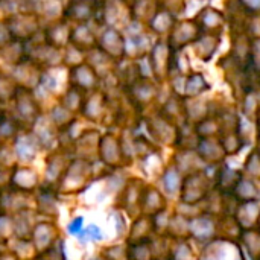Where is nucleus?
I'll use <instances>...</instances> for the list:
<instances>
[{"instance_id":"0eeeda50","label":"nucleus","mask_w":260,"mask_h":260,"mask_svg":"<svg viewBox=\"0 0 260 260\" xmlns=\"http://www.w3.org/2000/svg\"><path fill=\"white\" fill-rule=\"evenodd\" d=\"M18 165H35L37 158L44 154V149L30 129H23L12 142Z\"/></svg>"},{"instance_id":"9b49d317","label":"nucleus","mask_w":260,"mask_h":260,"mask_svg":"<svg viewBox=\"0 0 260 260\" xmlns=\"http://www.w3.org/2000/svg\"><path fill=\"white\" fill-rule=\"evenodd\" d=\"M101 137L102 136L94 128H84L82 133L76 137V140L72 145L73 157L84 158L88 161H98Z\"/></svg>"},{"instance_id":"5701e85b","label":"nucleus","mask_w":260,"mask_h":260,"mask_svg":"<svg viewBox=\"0 0 260 260\" xmlns=\"http://www.w3.org/2000/svg\"><path fill=\"white\" fill-rule=\"evenodd\" d=\"M30 260H67L64 238L56 245H53L52 248H49V250H46L43 253H38L34 259Z\"/></svg>"},{"instance_id":"c756f323","label":"nucleus","mask_w":260,"mask_h":260,"mask_svg":"<svg viewBox=\"0 0 260 260\" xmlns=\"http://www.w3.org/2000/svg\"><path fill=\"white\" fill-rule=\"evenodd\" d=\"M87 260H107V259H104L101 254H98V256H93V257H90V259H87Z\"/></svg>"},{"instance_id":"bb28decb","label":"nucleus","mask_w":260,"mask_h":260,"mask_svg":"<svg viewBox=\"0 0 260 260\" xmlns=\"http://www.w3.org/2000/svg\"><path fill=\"white\" fill-rule=\"evenodd\" d=\"M79 236H82L84 241H85V239H88V241H102V238H104L101 229H99L98 225H94V224L87 225V227L84 229V232H82Z\"/></svg>"},{"instance_id":"aec40b11","label":"nucleus","mask_w":260,"mask_h":260,"mask_svg":"<svg viewBox=\"0 0 260 260\" xmlns=\"http://www.w3.org/2000/svg\"><path fill=\"white\" fill-rule=\"evenodd\" d=\"M18 84L12 78V75L3 69H0V105L8 107L11 105L15 93H17Z\"/></svg>"},{"instance_id":"1a4fd4ad","label":"nucleus","mask_w":260,"mask_h":260,"mask_svg":"<svg viewBox=\"0 0 260 260\" xmlns=\"http://www.w3.org/2000/svg\"><path fill=\"white\" fill-rule=\"evenodd\" d=\"M98 161L110 169H116L123 165L125 152H123V148L117 137H114L113 134H105L101 137Z\"/></svg>"},{"instance_id":"393cba45","label":"nucleus","mask_w":260,"mask_h":260,"mask_svg":"<svg viewBox=\"0 0 260 260\" xmlns=\"http://www.w3.org/2000/svg\"><path fill=\"white\" fill-rule=\"evenodd\" d=\"M99 254L107 260H122L126 259V248H120L117 245L116 247H105Z\"/></svg>"},{"instance_id":"9d476101","label":"nucleus","mask_w":260,"mask_h":260,"mask_svg":"<svg viewBox=\"0 0 260 260\" xmlns=\"http://www.w3.org/2000/svg\"><path fill=\"white\" fill-rule=\"evenodd\" d=\"M34 209V193L21 192L12 186L0 190V212L15 215L21 210Z\"/></svg>"},{"instance_id":"7ed1b4c3","label":"nucleus","mask_w":260,"mask_h":260,"mask_svg":"<svg viewBox=\"0 0 260 260\" xmlns=\"http://www.w3.org/2000/svg\"><path fill=\"white\" fill-rule=\"evenodd\" d=\"M72 160H73V154L67 148L56 146L55 149L47 151L44 154V169L41 172L43 184L56 187V184L59 183L61 177L64 175Z\"/></svg>"},{"instance_id":"2eb2a0df","label":"nucleus","mask_w":260,"mask_h":260,"mask_svg":"<svg viewBox=\"0 0 260 260\" xmlns=\"http://www.w3.org/2000/svg\"><path fill=\"white\" fill-rule=\"evenodd\" d=\"M96 0H69L64 3V18L72 24L90 23L94 15Z\"/></svg>"},{"instance_id":"ddd939ff","label":"nucleus","mask_w":260,"mask_h":260,"mask_svg":"<svg viewBox=\"0 0 260 260\" xmlns=\"http://www.w3.org/2000/svg\"><path fill=\"white\" fill-rule=\"evenodd\" d=\"M70 30H72V23L66 18H59L56 21L43 24L44 41L61 50H64L70 43Z\"/></svg>"},{"instance_id":"f3484780","label":"nucleus","mask_w":260,"mask_h":260,"mask_svg":"<svg viewBox=\"0 0 260 260\" xmlns=\"http://www.w3.org/2000/svg\"><path fill=\"white\" fill-rule=\"evenodd\" d=\"M24 128L15 117L11 108L2 107L0 110V143H12Z\"/></svg>"},{"instance_id":"f257e3e1","label":"nucleus","mask_w":260,"mask_h":260,"mask_svg":"<svg viewBox=\"0 0 260 260\" xmlns=\"http://www.w3.org/2000/svg\"><path fill=\"white\" fill-rule=\"evenodd\" d=\"M94 163L96 161L73 157L64 175L61 177L59 183L55 187L62 200L69 197H76L90 187V184L96 180Z\"/></svg>"},{"instance_id":"6e6552de","label":"nucleus","mask_w":260,"mask_h":260,"mask_svg":"<svg viewBox=\"0 0 260 260\" xmlns=\"http://www.w3.org/2000/svg\"><path fill=\"white\" fill-rule=\"evenodd\" d=\"M9 186L26 193H35L43 186V175L35 165H17L12 169Z\"/></svg>"},{"instance_id":"39448f33","label":"nucleus","mask_w":260,"mask_h":260,"mask_svg":"<svg viewBox=\"0 0 260 260\" xmlns=\"http://www.w3.org/2000/svg\"><path fill=\"white\" fill-rule=\"evenodd\" d=\"M61 239H62V230L58 224V219H38L30 235V242L37 254L52 248Z\"/></svg>"},{"instance_id":"f03ea898","label":"nucleus","mask_w":260,"mask_h":260,"mask_svg":"<svg viewBox=\"0 0 260 260\" xmlns=\"http://www.w3.org/2000/svg\"><path fill=\"white\" fill-rule=\"evenodd\" d=\"M11 110L24 129H29L37 122V119L44 113L34 90L26 87L17 88V93L11 102Z\"/></svg>"},{"instance_id":"a211bd4d","label":"nucleus","mask_w":260,"mask_h":260,"mask_svg":"<svg viewBox=\"0 0 260 260\" xmlns=\"http://www.w3.org/2000/svg\"><path fill=\"white\" fill-rule=\"evenodd\" d=\"M14 216V229H15V233H14V238H18V239H30V235H32V230L35 227V224L38 222V215L35 213L34 209H27V210H21Z\"/></svg>"},{"instance_id":"a878e982","label":"nucleus","mask_w":260,"mask_h":260,"mask_svg":"<svg viewBox=\"0 0 260 260\" xmlns=\"http://www.w3.org/2000/svg\"><path fill=\"white\" fill-rule=\"evenodd\" d=\"M84 229H85V225H84V218H82V216H75V218L69 222V225H67L69 235L76 236V238H79V235L84 232Z\"/></svg>"},{"instance_id":"c85d7f7f","label":"nucleus","mask_w":260,"mask_h":260,"mask_svg":"<svg viewBox=\"0 0 260 260\" xmlns=\"http://www.w3.org/2000/svg\"><path fill=\"white\" fill-rule=\"evenodd\" d=\"M0 260H20L9 248H6V247H3L2 250H0Z\"/></svg>"},{"instance_id":"b1692460","label":"nucleus","mask_w":260,"mask_h":260,"mask_svg":"<svg viewBox=\"0 0 260 260\" xmlns=\"http://www.w3.org/2000/svg\"><path fill=\"white\" fill-rule=\"evenodd\" d=\"M18 165L12 143H0V166L14 169Z\"/></svg>"},{"instance_id":"412c9836","label":"nucleus","mask_w":260,"mask_h":260,"mask_svg":"<svg viewBox=\"0 0 260 260\" xmlns=\"http://www.w3.org/2000/svg\"><path fill=\"white\" fill-rule=\"evenodd\" d=\"M6 248H9L20 260H30L37 256V251H35L30 239H18V238H14L6 245Z\"/></svg>"},{"instance_id":"cd10ccee","label":"nucleus","mask_w":260,"mask_h":260,"mask_svg":"<svg viewBox=\"0 0 260 260\" xmlns=\"http://www.w3.org/2000/svg\"><path fill=\"white\" fill-rule=\"evenodd\" d=\"M11 174H12V169L0 166V190L11 184Z\"/></svg>"},{"instance_id":"4be33fe9","label":"nucleus","mask_w":260,"mask_h":260,"mask_svg":"<svg viewBox=\"0 0 260 260\" xmlns=\"http://www.w3.org/2000/svg\"><path fill=\"white\" fill-rule=\"evenodd\" d=\"M14 216L0 212V245H8L14 239Z\"/></svg>"},{"instance_id":"2f4dec72","label":"nucleus","mask_w":260,"mask_h":260,"mask_svg":"<svg viewBox=\"0 0 260 260\" xmlns=\"http://www.w3.org/2000/svg\"><path fill=\"white\" fill-rule=\"evenodd\" d=\"M0 110H2V105H0Z\"/></svg>"},{"instance_id":"6ab92c4d","label":"nucleus","mask_w":260,"mask_h":260,"mask_svg":"<svg viewBox=\"0 0 260 260\" xmlns=\"http://www.w3.org/2000/svg\"><path fill=\"white\" fill-rule=\"evenodd\" d=\"M0 59L9 67H14L26 59V44L23 41L12 40L0 49Z\"/></svg>"},{"instance_id":"dca6fc26","label":"nucleus","mask_w":260,"mask_h":260,"mask_svg":"<svg viewBox=\"0 0 260 260\" xmlns=\"http://www.w3.org/2000/svg\"><path fill=\"white\" fill-rule=\"evenodd\" d=\"M104 111H105V99H104V94L99 93V91H90L85 94L84 98V102H82V107H81V113L79 116L82 119H85L87 122H101L102 116H104Z\"/></svg>"},{"instance_id":"7c9ffc66","label":"nucleus","mask_w":260,"mask_h":260,"mask_svg":"<svg viewBox=\"0 0 260 260\" xmlns=\"http://www.w3.org/2000/svg\"><path fill=\"white\" fill-rule=\"evenodd\" d=\"M3 2H5V0H0V3H3Z\"/></svg>"},{"instance_id":"423d86ee","label":"nucleus","mask_w":260,"mask_h":260,"mask_svg":"<svg viewBox=\"0 0 260 260\" xmlns=\"http://www.w3.org/2000/svg\"><path fill=\"white\" fill-rule=\"evenodd\" d=\"M61 200L55 187L43 184L34 193V210L40 219H58Z\"/></svg>"},{"instance_id":"f8f14e48","label":"nucleus","mask_w":260,"mask_h":260,"mask_svg":"<svg viewBox=\"0 0 260 260\" xmlns=\"http://www.w3.org/2000/svg\"><path fill=\"white\" fill-rule=\"evenodd\" d=\"M67 72H69V85L70 87H75L84 93H90L98 88L99 75L94 72V69L88 62L84 61L82 64L67 69Z\"/></svg>"},{"instance_id":"4468645a","label":"nucleus","mask_w":260,"mask_h":260,"mask_svg":"<svg viewBox=\"0 0 260 260\" xmlns=\"http://www.w3.org/2000/svg\"><path fill=\"white\" fill-rule=\"evenodd\" d=\"M29 129L35 134V137L41 143V146L44 149V154L58 146L59 131L56 129V126L52 123V120L49 119V116L46 113H43Z\"/></svg>"},{"instance_id":"20e7f679","label":"nucleus","mask_w":260,"mask_h":260,"mask_svg":"<svg viewBox=\"0 0 260 260\" xmlns=\"http://www.w3.org/2000/svg\"><path fill=\"white\" fill-rule=\"evenodd\" d=\"M5 21L12 38L23 43L30 41L43 29V23L37 12H14L6 15Z\"/></svg>"}]
</instances>
